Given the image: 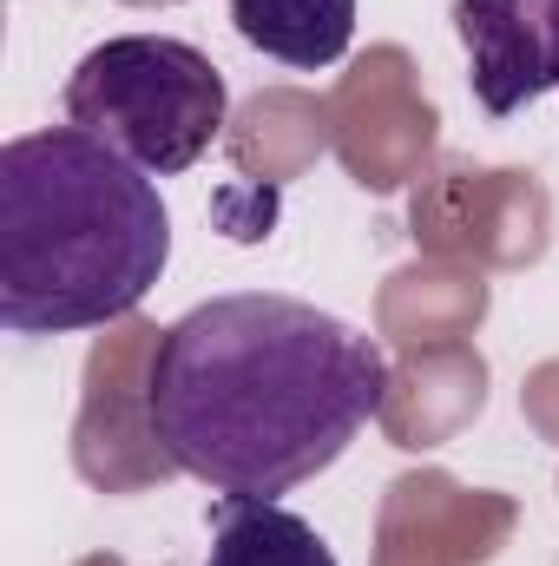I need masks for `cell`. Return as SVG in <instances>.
I'll use <instances>...</instances> for the list:
<instances>
[{"label":"cell","instance_id":"7a4b0ae2","mask_svg":"<svg viewBox=\"0 0 559 566\" xmlns=\"http://www.w3.org/2000/svg\"><path fill=\"white\" fill-rule=\"evenodd\" d=\"M171 258L165 198L80 126L0 145V323L13 336L99 329L139 310Z\"/></svg>","mask_w":559,"mask_h":566},{"label":"cell","instance_id":"277c9868","mask_svg":"<svg viewBox=\"0 0 559 566\" xmlns=\"http://www.w3.org/2000/svg\"><path fill=\"white\" fill-rule=\"evenodd\" d=\"M454 33L481 113L514 119L559 93V0H454Z\"/></svg>","mask_w":559,"mask_h":566},{"label":"cell","instance_id":"3957f363","mask_svg":"<svg viewBox=\"0 0 559 566\" xmlns=\"http://www.w3.org/2000/svg\"><path fill=\"white\" fill-rule=\"evenodd\" d=\"M224 73L165 33L106 40L66 80V126L93 133L151 178L191 171L224 133Z\"/></svg>","mask_w":559,"mask_h":566},{"label":"cell","instance_id":"6da1fadb","mask_svg":"<svg viewBox=\"0 0 559 566\" xmlns=\"http://www.w3.org/2000/svg\"><path fill=\"white\" fill-rule=\"evenodd\" d=\"M389 389L382 349L277 290L184 310L145 369V434L224 501H277L342 461Z\"/></svg>","mask_w":559,"mask_h":566},{"label":"cell","instance_id":"8992f818","mask_svg":"<svg viewBox=\"0 0 559 566\" xmlns=\"http://www.w3.org/2000/svg\"><path fill=\"white\" fill-rule=\"evenodd\" d=\"M204 566H336L323 534L277 501H224Z\"/></svg>","mask_w":559,"mask_h":566},{"label":"cell","instance_id":"5b68a950","mask_svg":"<svg viewBox=\"0 0 559 566\" xmlns=\"http://www.w3.org/2000/svg\"><path fill=\"white\" fill-rule=\"evenodd\" d=\"M238 33L296 73L336 66L356 40V0H231Z\"/></svg>","mask_w":559,"mask_h":566}]
</instances>
